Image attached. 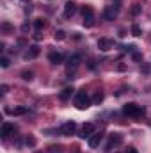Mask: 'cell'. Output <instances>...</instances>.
<instances>
[{"instance_id":"cell-1","label":"cell","mask_w":151,"mask_h":153,"mask_svg":"<svg viewBox=\"0 0 151 153\" xmlns=\"http://www.w3.org/2000/svg\"><path fill=\"white\" fill-rule=\"evenodd\" d=\"M75 105L76 109H80V111H84V109H87V107H91V100H89V96L84 93V91H80L78 94H76L75 98Z\"/></svg>"},{"instance_id":"cell-2","label":"cell","mask_w":151,"mask_h":153,"mask_svg":"<svg viewBox=\"0 0 151 153\" xmlns=\"http://www.w3.org/2000/svg\"><path fill=\"white\" fill-rule=\"evenodd\" d=\"M80 62H82V57L78 55V53H75V55H71L70 59H68V75H70V78H73V71H75L76 68L80 66Z\"/></svg>"},{"instance_id":"cell-3","label":"cell","mask_w":151,"mask_h":153,"mask_svg":"<svg viewBox=\"0 0 151 153\" xmlns=\"http://www.w3.org/2000/svg\"><path fill=\"white\" fill-rule=\"evenodd\" d=\"M123 112L126 116H141V114H144V109H141L137 103H126L123 107Z\"/></svg>"},{"instance_id":"cell-4","label":"cell","mask_w":151,"mask_h":153,"mask_svg":"<svg viewBox=\"0 0 151 153\" xmlns=\"http://www.w3.org/2000/svg\"><path fill=\"white\" fill-rule=\"evenodd\" d=\"M117 13H119V4H115V5H109V7L103 11V18L109 20V22H112V20H115Z\"/></svg>"},{"instance_id":"cell-5","label":"cell","mask_w":151,"mask_h":153,"mask_svg":"<svg viewBox=\"0 0 151 153\" xmlns=\"http://www.w3.org/2000/svg\"><path fill=\"white\" fill-rule=\"evenodd\" d=\"M121 141H123V135H121V134H112V135L109 137L107 144H105V152H110V150H112L114 146L121 144Z\"/></svg>"},{"instance_id":"cell-6","label":"cell","mask_w":151,"mask_h":153,"mask_svg":"<svg viewBox=\"0 0 151 153\" xmlns=\"http://www.w3.org/2000/svg\"><path fill=\"white\" fill-rule=\"evenodd\" d=\"M101 141H103V132H96V134H93V135L87 139L89 148H98V146L101 144Z\"/></svg>"},{"instance_id":"cell-7","label":"cell","mask_w":151,"mask_h":153,"mask_svg":"<svg viewBox=\"0 0 151 153\" xmlns=\"http://www.w3.org/2000/svg\"><path fill=\"white\" fill-rule=\"evenodd\" d=\"M76 130V123L75 121H68V123H64L62 126H61V135H71V134H75Z\"/></svg>"},{"instance_id":"cell-8","label":"cell","mask_w":151,"mask_h":153,"mask_svg":"<svg viewBox=\"0 0 151 153\" xmlns=\"http://www.w3.org/2000/svg\"><path fill=\"white\" fill-rule=\"evenodd\" d=\"M93 134H94V125H93V123H85V125L82 126V130H80L78 135H80V139H85V137L89 139Z\"/></svg>"},{"instance_id":"cell-9","label":"cell","mask_w":151,"mask_h":153,"mask_svg":"<svg viewBox=\"0 0 151 153\" xmlns=\"http://www.w3.org/2000/svg\"><path fill=\"white\" fill-rule=\"evenodd\" d=\"M14 132H16V126H14V125H11V123H4V125H2V132H0V134H2V139H4V141H5L11 134H14Z\"/></svg>"},{"instance_id":"cell-10","label":"cell","mask_w":151,"mask_h":153,"mask_svg":"<svg viewBox=\"0 0 151 153\" xmlns=\"http://www.w3.org/2000/svg\"><path fill=\"white\" fill-rule=\"evenodd\" d=\"M75 13H76V4L71 2V0H68V2L64 4V16L70 18V16H73Z\"/></svg>"},{"instance_id":"cell-11","label":"cell","mask_w":151,"mask_h":153,"mask_svg":"<svg viewBox=\"0 0 151 153\" xmlns=\"http://www.w3.org/2000/svg\"><path fill=\"white\" fill-rule=\"evenodd\" d=\"M112 46H114V43L110 41V39H107V38H101L100 41H98V48H100L101 52H109Z\"/></svg>"},{"instance_id":"cell-12","label":"cell","mask_w":151,"mask_h":153,"mask_svg":"<svg viewBox=\"0 0 151 153\" xmlns=\"http://www.w3.org/2000/svg\"><path fill=\"white\" fill-rule=\"evenodd\" d=\"M48 61H50L52 64H62L64 55H62V53H59V52H52V53L48 55Z\"/></svg>"},{"instance_id":"cell-13","label":"cell","mask_w":151,"mask_h":153,"mask_svg":"<svg viewBox=\"0 0 151 153\" xmlns=\"http://www.w3.org/2000/svg\"><path fill=\"white\" fill-rule=\"evenodd\" d=\"M39 46L38 45H32V46H29V50H27V53H25V59H36L39 55Z\"/></svg>"},{"instance_id":"cell-14","label":"cell","mask_w":151,"mask_h":153,"mask_svg":"<svg viewBox=\"0 0 151 153\" xmlns=\"http://www.w3.org/2000/svg\"><path fill=\"white\" fill-rule=\"evenodd\" d=\"M9 114H13V116H23V114H27V109L25 107H14V109H5Z\"/></svg>"},{"instance_id":"cell-15","label":"cell","mask_w":151,"mask_h":153,"mask_svg":"<svg viewBox=\"0 0 151 153\" xmlns=\"http://www.w3.org/2000/svg\"><path fill=\"white\" fill-rule=\"evenodd\" d=\"M73 87H66V89H62V93H61V100H68L71 94H73Z\"/></svg>"},{"instance_id":"cell-16","label":"cell","mask_w":151,"mask_h":153,"mask_svg":"<svg viewBox=\"0 0 151 153\" xmlns=\"http://www.w3.org/2000/svg\"><path fill=\"white\" fill-rule=\"evenodd\" d=\"M84 25H85V27H93V25H94V14L84 16Z\"/></svg>"},{"instance_id":"cell-17","label":"cell","mask_w":151,"mask_h":153,"mask_svg":"<svg viewBox=\"0 0 151 153\" xmlns=\"http://www.w3.org/2000/svg\"><path fill=\"white\" fill-rule=\"evenodd\" d=\"M132 34H133L135 38H139V36L142 34V30H141V27H139L137 23H133V25H132Z\"/></svg>"},{"instance_id":"cell-18","label":"cell","mask_w":151,"mask_h":153,"mask_svg":"<svg viewBox=\"0 0 151 153\" xmlns=\"http://www.w3.org/2000/svg\"><path fill=\"white\" fill-rule=\"evenodd\" d=\"M53 38H55V41H64V39H66V32H64V30H57V32L53 34Z\"/></svg>"},{"instance_id":"cell-19","label":"cell","mask_w":151,"mask_h":153,"mask_svg":"<svg viewBox=\"0 0 151 153\" xmlns=\"http://www.w3.org/2000/svg\"><path fill=\"white\" fill-rule=\"evenodd\" d=\"M34 29H36V30H41V29H44V20H41V18H38V20H36V22H34Z\"/></svg>"},{"instance_id":"cell-20","label":"cell","mask_w":151,"mask_h":153,"mask_svg":"<svg viewBox=\"0 0 151 153\" xmlns=\"http://www.w3.org/2000/svg\"><path fill=\"white\" fill-rule=\"evenodd\" d=\"M82 14H84V16L94 14V13H93V7H91V5H84V7H82Z\"/></svg>"},{"instance_id":"cell-21","label":"cell","mask_w":151,"mask_h":153,"mask_svg":"<svg viewBox=\"0 0 151 153\" xmlns=\"http://www.w3.org/2000/svg\"><path fill=\"white\" fill-rule=\"evenodd\" d=\"M21 78H23V80H29V82H30V80L34 78V73H32V71H21Z\"/></svg>"},{"instance_id":"cell-22","label":"cell","mask_w":151,"mask_h":153,"mask_svg":"<svg viewBox=\"0 0 151 153\" xmlns=\"http://www.w3.org/2000/svg\"><path fill=\"white\" fill-rule=\"evenodd\" d=\"M93 102H94V103H101V102H103V93L98 91V93L94 94V100H93Z\"/></svg>"},{"instance_id":"cell-23","label":"cell","mask_w":151,"mask_h":153,"mask_svg":"<svg viewBox=\"0 0 151 153\" xmlns=\"http://www.w3.org/2000/svg\"><path fill=\"white\" fill-rule=\"evenodd\" d=\"M9 64H11V61H9L7 57H2V59H0V66H2V68H7Z\"/></svg>"},{"instance_id":"cell-24","label":"cell","mask_w":151,"mask_h":153,"mask_svg":"<svg viewBox=\"0 0 151 153\" xmlns=\"http://www.w3.org/2000/svg\"><path fill=\"white\" fill-rule=\"evenodd\" d=\"M11 29H13V27H11V23H7V22H5V23H2V30H4V32H11Z\"/></svg>"},{"instance_id":"cell-25","label":"cell","mask_w":151,"mask_h":153,"mask_svg":"<svg viewBox=\"0 0 151 153\" xmlns=\"http://www.w3.org/2000/svg\"><path fill=\"white\" fill-rule=\"evenodd\" d=\"M139 13H141V5H139V4H135V5L132 7V14H139Z\"/></svg>"},{"instance_id":"cell-26","label":"cell","mask_w":151,"mask_h":153,"mask_svg":"<svg viewBox=\"0 0 151 153\" xmlns=\"http://www.w3.org/2000/svg\"><path fill=\"white\" fill-rule=\"evenodd\" d=\"M50 152H52V153H59V152H62V146H50Z\"/></svg>"},{"instance_id":"cell-27","label":"cell","mask_w":151,"mask_h":153,"mask_svg":"<svg viewBox=\"0 0 151 153\" xmlns=\"http://www.w3.org/2000/svg\"><path fill=\"white\" fill-rule=\"evenodd\" d=\"M132 57H133V61H135V62H139V61H141V59H142V57H141V53H139V52H133V53H132Z\"/></svg>"},{"instance_id":"cell-28","label":"cell","mask_w":151,"mask_h":153,"mask_svg":"<svg viewBox=\"0 0 151 153\" xmlns=\"http://www.w3.org/2000/svg\"><path fill=\"white\" fill-rule=\"evenodd\" d=\"M7 91H9V87H7V85H5V84H2V85H0V94H2V96H4V94H5V93H7Z\"/></svg>"},{"instance_id":"cell-29","label":"cell","mask_w":151,"mask_h":153,"mask_svg":"<svg viewBox=\"0 0 151 153\" xmlns=\"http://www.w3.org/2000/svg\"><path fill=\"white\" fill-rule=\"evenodd\" d=\"M25 143H27L29 146H34V144H36V139H34V137H27V139H25Z\"/></svg>"},{"instance_id":"cell-30","label":"cell","mask_w":151,"mask_h":153,"mask_svg":"<svg viewBox=\"0 0 151 153\" xmlns=\"http://www.w3.org/2000/svg\"><path fill=\"white\" fill-rule=\"evenodd\" d=\"M32 4H27V7H25V14H29V13H32Z\"/></svg>"},{"instance_id":"cell-31","label":"cell","mask_w":151,"mask_h":153,"mask_svg":"<svg viewBox=\"0 0 151 153\" xmlns=\"http://www.w3.org/2000/svg\"><path fill=\"white\" fill-rule=\"evenodd\" d=\"M29 29H30L29 23H23V25H21V32H29Z\"/></svg>"},{"instance_id":"cell-32","label":"cell","mask_w":151,"mask_h":153,"mask_svg":"<svg viewBox=\"0 0 151 153\" xmlns=\"http://www.w3.org/2000/svg\"><path fill=\"white\" fill-rule=\"evenodd\" d=\"M126 153H139V152H137V148H133V146H128Z\"/></svg>"},{"instance_id":"cell-33","label":"cell","mask_w":151,"mask_h":153,"mask_svg":"<svg viewBox=\"0 0 151 153\" xmlns=\"http://www.w3.org/2000/svg\"><path fill=\"white\" fill-rule=\"evenodd\" d=\"M34 39H36V41H41V39H43V36H41V32H38V34H34Z\"/></svg>"},{"instance_id":"cell-34","label":"cell","mask_w":151,"mask_h":153,"mask_svg":"<svg viewBox=\"0 0 151 153\" xmlns=\"http://www.w3.org/2000/svg\"><path fill=\"white\" fill-rule=\"evenodd\" d=\"M89 68H91V70H94V68H96V64H94V61H89Z\"/></svg>"},{"instance_id":"cell-35","label":"cell","mask_w":151,"mask_h":153,"mask_svg":"<svg viewBox=\"0 0 151 153\" xmlns=\"http://www.w3.org/2000/svg\"><path fill=\"white\" fill-rule=\"evenodd\" d=\"M36 153H43V152H36Z\"/></svg>"},{"instance_id":"cell-36","label":"cell","mask_w":151,"mask_h":153,"mask_svg":"<svg viewBox=\"0 0 151 153\" xmlns=\"http://www.w3.org/2000/svg\"><path fill=\"white\" fill-rule=\"evenodd\" d=\"M115 153H117V152H115Z\"/></svg>"}]
</instances>
